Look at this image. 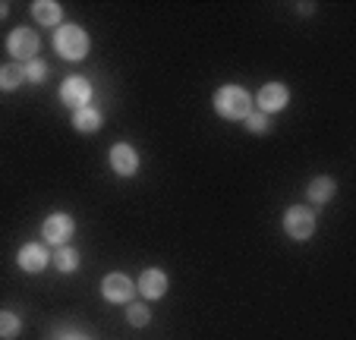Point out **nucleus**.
<instances>
[{
	"mask_svg": "<svg viewBox=\"0 0 356 340\" xmlns=\"http://www.w3.org/2000/svg\"><path fill=\"white\" fill-rule=\"evenodd\" d=\"M215 111L221 113L224 120H246L252 113V98L240 86H224L215 95Z\"/></svg>",
	"mask_w": 356,
	"mask_h": 340,
	"instance_id": "1",
	"label": "nucleus"
},
{
	"mask_svg": "<svg viewBox=\"0 0 356 340\" xmlns=\"http://www.w3.org/2000/svg\"><path fill=\"white\" fill-rule=\"evenodd\" d=\"M54 47L63 60H82L88 54V35L79 26H60L54 35Z\"/></svg>",
	"mask_w": 356,
	"mask_h": 340,
	"instance_id": "2",
	"label": "nucleus"
},
{
	"mask_svg": "<svg viewBox=\"0 0 356 340\" xmlns=\"http://www.w3.org/2000/svg\"><path fill=\"white\" fill-rule=\"evenodd\" d=\"M284 230H287L290 240H309V236L316 234V214L302 205L287 208V214H284Z\"/></svg>",
	"mask_w": 356,
	"mask_h": 340,
	"instance_id": "3",
	"label": "nucleus"
},
{
	"mask_svg": "<svg viewBox=\"0 0 356 340\" xmlns=\"http://www.w3.org/2000/svg\"><path fill=\"white\" fill-rule=\"evenodd\" d=\"M73 230H76V224L70 214H51V218L41 224V236H44L51 246H63V243L73 236Z\"/></svg>",
	"mask_w": 356,
	"mask_h": 340,
	"instance_id": "4",
	"label": "nucleus"
},
{
	"mask_svg": "<svg viewBox=\"0 0 356 340\" xmlns=\"http://www.w3.org/2000/svg\"><path fill=\"white\" fill-rule=\"evenodd\" d=\"M60 98H63V104H70L73 111H82V107H88L92 86H88V79H82V76H70L60 86Z\"/></svg>",
	"mask_w": 356,
	"mask_h": 340,
	"instance_id": "5",
	"label": "nucleus"
},
{
	"mask_svg": "<svg viewBox=\"0 0 356 340\" xmlns=\"http://www.w3.org/2000/svg\"><path fill=\"white\" fill-rule=\"evenodd\" d=\"M7 47H10V54H13L16 60H35L41 41H38V35H35L32 29H16V32L10 35Z\"/></svg>",
	"mask_w": 356,
	"mask_h": 340,
	"instance_id": "6",
	"label": "nucleus"
},
{
	"mask_svg": "<svg viewBox=\"0 0 356 340\" xmlns=\"http://www.w3.org/2000/svg\"><path fill=\"white\" fill-rule=\"evenodd\" d=\"M259 111L262 113H275V111H284L290 101V92L287 86H281V82H268V86H262V92H259Z\"/></svg>",
	"mask_w": 356,
	"mask_h": 340,
	"instance_id": "7",
	"label": "nucleus"
},
{
	"mask_svg": "<svg viewBox=\"0 0 356 340\" xmlns=\"http://www.w3.org/2000/svg\"><path fill=\"white\" fill-rule=\"evenodd\" d=\"M101 293L108 296L111 302H129L133 293H136V287H133V280H129L127 274H108L104 284H101Z\"/></svg>",
	"mask_w": 356,
	"mask_h": 340,
	"instance_id": "8",
	"label": "nucleus"
},
{
	"mask_svg": "<svg viewBox=\"0 0 356 340\" xmlns=\"http://www.w3.org/2000/svg\"><path fill=\"white\" fill-rule=\"evenodd\" d=\"M136 290H139L145 300H161V296L168 293V274L158 271V268H148V271H142Z\"/></svg>",
	"mask_w": 356,
	"mask_h": 340,
	"instance_id": "9",
	"label": "nucleus"
},
{
	"mask_svg": "<svg viewBox=\"0 0 356 340\" xmlns=\"http://www.w3.org/2000/svg\"><path fill=\"white\" fill-rule=\"evenodd\" d=\"M111 167H114L120 177H133L136 170H139V154H136V148H129L127 142L114 145L111 148Z\"/></svg>",
	"mask_w": 356,
	"mask_h": 340,
	"instance_id": "10",
	"label": "nucleus"
},
{
	"mask_svg": "<svg viewBox=\"0 0 356 340\" xmlns=\"http://www.w3.org/2000/svg\"><path fill=\"white\" fill-rule=\"evenodd\" d=\"M44 265H47V249L44 246L29 243V246L19 249V268H22V271L38 274V271H44Z\"/></svg>",
	"mask_w": 356,
	"mask_h": 340,
	"instance_id": "11",
	"label": "nucleus"
},
{
	"mask_svg": "<svg viewBox=\"0 0 356 340\" xmlns=\"http://www.w3.org/2000/svg\"><path fill=\"white\" fill-rule=\"evenodd\" d=\"M32 13H35V19H38L41 26H57L60 16H63V10H60V3H54V0H35Z\"/></svg>",
	"mask_w": 356,
	"mask_h": 340,
	"instance_id": "12",
	"label": "nucleus"
},
{
	"mask_svg": "<svg viewBox=\"0 0 356 340\" xmlns=\"http://www.w3.org/2000/svg\"><path fill=\"white\" fill-rule=\"evenodd\" d=\"M26 82V67L19 63H3L0 67V92H16Z\"/></svg>",
	"mask_w": 356,
	"mask_h": 340,
	"instance_id": "13",
	"label": "nucleus"
},
{
	"mask_svg": "<svg viewBox=\"0 0 356 340\" xmlns=\"http://www.w3.org/2000/svg\"><path fill=\"white\" fill-rule=\"evenodd\" d=\"M73 127L79 129V133H95V129L101 127V111H95V107H82V111L73 113Z\"/></svg>",
	"mask_w": 356,
	"mask_h": 340,
	"instance_id": "14",
	"label": "nucleus"
},
{
	"mask_svg": "<svg viewBox=\"0 0 356 340\" xmlns=\"http://www.w3.org/2000/svg\"><path fill=\"white\" fill-rule=\"evenodd\" d=\"M331 195H334V180H331V177H316V180L309 183V199L316 202V205L331 202Z\"/></svg>",
	"mask_w": 356,
	"mask_h": 340,
	"instance_id": "15",
	"label": "nucleus"
},
{
	"mask_svg": "<svg viewBox=\"0 0 356 340\" xmlns=\"http://www.w3.org/2000/svg\"><path fill=\"white\" fill-rule=\"evenodd\" d=\"M54 268H57V271H63V274L76 271V268H79V252H76V249H70V246H63L60 252L54 255Z\"/></svg>",
	"mask_w": 356,
	"mask_h": 340,
	"instance_id": "16",
	"label": "nucleus"
},
{
	"mask_svg": "<svg viewBox=\"0 0 356 340\" xmlns=\"http://www.w3.org/2000/svg\"><path fill=\"white\" fill-rule=\"evenodd\" d=\"M19 331H22L19 315L0 312V337H3V340H13V337H19Z\"/></svg>",
	"mask_w": 356,
	"mask_h": 340,
	"instance_id": "17",
	"label": "nucleus"
},
{
	"mask_svg": "<svg viewBox=\"0 0 356 340\" xmlns=\"http://www.w3.org/2000/svg\"><path fill=\"white\" fill-rule=\"evenodd\" d=\"M127 318H129L133 327H145L148 321H152V312H148V306H142V302H133L129 312H127Z\"/></svg>",
	"mask_w": 356,
	"mask_h": 340,
	"instance_id": "18",
	"label": "nucleus"
},
{
	"mask_svg": "<svg viewBox=\"0 0 356 340\" xmlns=\"http://www.w3.org/2000/svg\"><path fill=\"white\" fill-rule=\"evenodd\" d=\"M44 76H47V63L29 60V67H26V79L29 82H44Z\"/></svg>",
	"mask_w": 356,
	"mask_h": 340,
	"instance_id": "19",
	"label": "nucleus"
},
{
	"mask_svg": "<svg viewBox=\"0 0 356 340\" xmlns=\"http://www.w3.org/2000/svg\"><path fill=\"white\" fill-rule=\"evenodd\" d=\"M246 129L249 133H268V117H265V113H249Z\"/></svg>",
	"mask_w": 356,
	"mask_h": 340,
	"instance_id": "20",
	"label": "nucleus"
},
{
	"mask_svg": "<svg viewBox=\"0 0 356 340\" xmlns=\"http://www.w3.org/2000/svg\"><path fill=\"white\" fill-rule=\"evenodd\" d=\"M7 13H10V7H7V3H0V19H3Z\"/></svg>",
	"mask_w": 356,
	"mask_h": 340,
	"instance_id": "21",
	"label": "nucleus"
}]
</instances>
